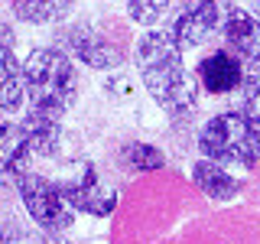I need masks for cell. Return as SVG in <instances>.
<instances>
[{
    "mask_svg": "<svg viewBox=\"0 0 260 244\" xmlns=\"http://www.w3.org/2000/svg\"><path fill=\"white\" fill-rule=\"evenodd\" d=\"M192 182H195V189L211 202H231V199H238V192H241V179L231 176L224 166L205 160V157L192 163Z\"/></svg>",
    "mask_w": 260,
    "mask_h": 244,
    "instance_id": "obj_13",
    "label": "cell"
},
{
    "mask_svg": "<svg viewBox=\"0 0 260 244\" xmlns=\"http://www.w3.org/2000/svg\"><path fill=\"white\" fill-rule=\"evenodd\" d=\"M244 75H247V69H244L241 59H234L228 49L208 52L205 59L199 62V69H195L199 88L208 92V95H231V92H238Z\"/></svg>",
    "mask_w": 260,
    "mask_h": 244,
    "instance_id": "obj_9",
    "label": "cell"
},
{
    "mask_svg": "<svg viewBox=\"0 0 260 244\" xmlns=\"http://www.w3.org/2000/svg\"><path fill=\"white\" fill-rule=\"evenodd\" d=\"M169 4H173V0H127V13H130L134 23L153 29L162 16L169 13Z\"/></svg>",
    "mask_w": 260,
    "mask_h": 244,
    "instance_id": "obj_16",
    "label": "cell"
},
{
    "mask_svg": "<svg viewBox=\"0 0 260 244\" xmlns=\"http://www.w3.org/2000/svg\"><path fill=\"white\" fill-rule=\"evenodd\" d=\"M23 134H26V140L32 146V153L36 157H59L62 146H65V127H62V117L52 111H39V108H29L26 114H23L20 120Z\"/></svg>",
    "mask_w": 260,
    "mask_h": 244,
    "instance_id": "obj_11",
    "label": "cell"
},
{
    "mask_svg": "<svg viewBox=\"0 0 260 244\" xmlns=\"http://www.w3.org/2000/svg\"><path fill=\"white\" fill-rule=\"evenodd\" d=\"M224 10H228L224 0H185L182 10L176 13L169 33H173V39L182 46V52L185 49H199L215 36L218 26H221Z\"/></svg>",
    "mask_w": 260,
    "mask_h": 244,
    "instance_id": "obj_6",
    "label": "cell"
},
{
    "mask_svg": "<svg viewBox=\"0 0 260 244\" xmlns=\"http://www.w3.org/2000/svg\"><path fill=\"white\" fill-rule=\"evenodd\" d=\"M13 29L0 23V114H13L20 111L23 98V62L13 55Z\"/></svg>",
    "mask_w": 260,
    "mask_h": 244,
    "instance_id": "obj_10",
    "label": "cell"
},
{
    "mask_svg": "<svg viewBox=\"0 0 260 244\" xmlns=\"http://www.w3.org/2000/svg\"><path fill=\"white\" fill-rule=\"evenodd\" d=\"M29 160H32V146L23 134V127L0 114V173L23 176L29 173Z\"/></svg>",
    "mask_w": 260,
    "mask_h": 244,
    "instance_id": "obj_12",
    "label": "cell"
},
{
    "mask_svg": "<svg viewBox=\"0 0 260 244\" xmlns=\"http://www.w3.org/2000/svg\"><path fill=\"white\" fill-rule=\"evenodd\" d=\"M13 16L32 26H49V23L69 20L75 10V0H10Z\"/></svg>",
    "mask_w": 260,
    "mask_h": 244,
    "instance_id": "obj_14",
    "label": "cell"
},
{
    "mask_svg": "<svg viewBox=\"0 0 260 244\" xmlns=\"http://www.w3.org/2000/svg\"><path fill=\"white\" fill-rule=\"evenodd\" d=\"M16 192H20L23 208H26V215L32 218V225L39 231H69L75 225V211L62 199L59 186L52 179L23 173V176H16Z\"/></svg>",
    "mask_w": 260,
    "mask_h": 244,
    "instance_id": "obj_5",
    "label": "cell"
},
{
    "mask_svg": "<svg viewBox=\"0 0 260 244\" xmlns=\"http://www.w3.org/2000/svg\"><path fill=\"white\" fill-rule=\"evenodd\" d=\"M59 49L88 69H117L124 62V52L91 26H65L59 33Z\"/></svg>",
    "mask_w": 260,
    "mask_h": 244,
    "instance_id": "obj_8",
    "label": "cell"
},
{
    "mask_svg": "<svg viewBox=\"0 0 260 244\" xmlns=\"http://www.w3.org/2000/svg\"><path fill=\"white\" fill-rule=\"evenodd\" d=\"M238 92H241V111L254 124H260V72H247Z\"/></svg>",
    "mask_w": 260,
    "mask_h": 244,
    "instance_id": "obj_17",
    "label": "cell"
},
{
    "mask_svg": "<svg viewBox=\"0 0 260 244\" xmlns=\"http://www.w3.org/2000/svg\"><path fill=\"white\" fill-rule=\"evenodd\" d=\"M199 153L218 166H257L260 160V124L244 111H221L199 130Z\"/></svg>",
    "mask_w": 260,
    "mask_h": 244,
    "instance_id": "obj_3",
    "label": "cell"
},
{
    "mask_svg": "<svg viewBox=\"0 0 260 244\" xmlns=\"http://www.w3.org/2000/svg\"><path fill=\"white\" fill-rule=\"evenodd\" d=\"M134 62H137L140 85L162 111L176 114V117L195 111V104H199V78H195V72L185 69L182 46L173 39V33L146 29L140 43H137Z\"/></svg>",
    "mask_w": 260,
    "mask_h": 244,
    "instance_id": "obj_1",
    "label": "cell"
},
{
    "mask_svg": "<svg viewBox=\"0 0 260 244\" xmlns=\"http://www.w3.org/2000/svg\"><path fill=\"white\" fill-rule=\"evenodd\" d=\"M32 244H72V241L65 238V231H43Z\"/></svg>",
    "mask_w": 260,
    "mask_h": 244,
    "instance_id": "obj_19",
    "label": "cell"
},
{
    "mask_svg": "<svg viewBox=\"0 0 260 244\" xmlns=\"http://www.w3.org/2000/svg\"><path fill=\"white\" fill-rule=\"evenodd\" d=\"M0 244H29V241H26V231L13 218H0Z\"/></svg>",
    "mask_w": 260,
    "mask_h": 244,
    "instance_id": "obj_18",
    "label": "cell"
},
{
    "mask_svg": "<svg viewBox=\"0 0 260 244\" xmlns=\"http://www.w3.org/2000/svg\"><path fill=\"white\" fill-rule=\"evenodd\" d=\"M221 36L224 49L241 59V65L247 72H260V20L244 7H228L224 20H221Z\"/></svg>",
    "mask_w": 260,
    "mask_h": 244,
    "instance_id": "obj_7",
    "label": "cell"
},
{
    "mask_svg": "<svg viewBox=\"0 0 260 244\" xmlns=\"http://www.w3.org/2000/svg\"><path fill=\"white\" fill-rule=\"evenodd\" d=\"M254 16L260 20V0H254Z\"/></svg>",
    "mask_w": 260,
    "mask_h": 244,
    "instance_id": "obj_20",
    "label": "cell"
},
{
    "mask_svg": "<svg viewBox=\"0 0 260 244\" xmlns=\"http://www.w3.org/2000/svg\"><path fill=\"white\" fill-rule=\"evenodd\" d=\"M62 199L72 205V211H85L91 218H108L117 208V189L101 176V169L94 163H75L59 182Z\"/></svg>",
    "mask_w": 260,
    "mask_h": 244,
    "instance_id": "obj_4",
    "label": "cell"
},
{
    "mask_svg": "<svg viewBox=\"0 0 260 244\" xmlns=\"http://www.w3.org/2000/svg\"><path fill=\"white\" fill-rule=\"evenodd\" d=\"M120 163H124L130 173H156V169L166 166V153L153 143L130 140L124 150H120Z\"/></svg>",
    "mask_w": 260,
    "mask_h": 244,
    "instance_id": "obj_15",
    "label": "cell"
},
{
    "mask_svg": "<svg viewBox=\"0 0 260 244\" xmlns=\"http://www.w3.org/2000/svg\"><path fill=\"white\" fill-rule=\"evenodd\" d=\"M78 69L69 52L55 46H39L23 59V92L29 108L62 114L78 101Z\"/></svg>",
    "mask_w": 260,
    "mask_h": 244,
    "instance_id": "obj_2",
    "label": "cell"
}]
</instances>
